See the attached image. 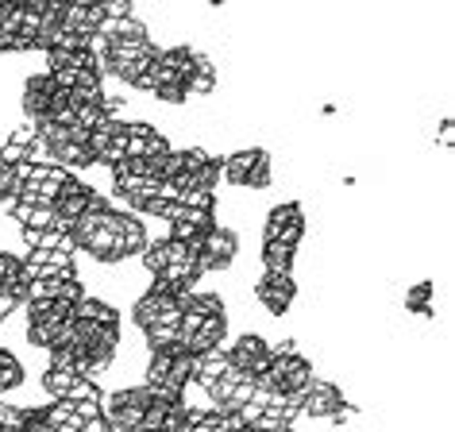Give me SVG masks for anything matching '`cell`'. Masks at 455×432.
<instances>
[{
  "mask_svg": "<svg viewBox=\"0 0 455 432\" xmlns=\"http://www.w3.org/2000/svg\"><path fill=\"white\" fill-rule=\"evenodd\" d=\"M220 174L232 189L267 193L275 186V158H270L267 147H240V151L220 158Z\"/></svg>",
  "mask_w": 455,
  "mask_h": 432,
  "instance_id": "1",
  "label": "cell"
},
{
  "mask_svg": "<svg viewBox=\"0 0 455 432\" xmlns=\"http://www.w3.org/2000/svg\"><path fill=\"white\" fill-rule=\"evenodd\" d=\"M313 379H316V371L301 351H290V356L270 351V367L263 379H259V386H270V390H278V394H301Z\"/></svg>",
  "mask_w": 455,
  "mask_h": 432,
  "instance_id": "6",
  "label": "cell"
},
{
  "mask_svg": "<svg viewBox=\"0 0 455 432\" xmlns=\"http://www.w3.org/2000/svg\"><path fill=\"white\" fill-rule=\"evenodd\" d=\"M216 85H220V70H216V62L209 59L204 51H197V59H193V74L186 77V97L189 100H204L216 93Z\"/></svg>",
  "mask_w": 455,
  "mask_h": 432,
  "instance_id": "14",
  "label": "cell"
},
{
  "mask_svg": "<svg viewBox=\"0 0 455 432\" xmlns=\"http://www.w3.org/2000/svg\"><path fill=\"white\" fill-rule=\"evenodd\" d=\"M8 220H16L20 228H54V209L20 197L12 209H8Z\"/></svg>",
  "mask_w": 455,
  "mask_h": 432,
  "instance_id": "17",
  "label": "cell"
},
{
  "mask_svg": "<svg viewBox=\"0 0 455 432\" xmlns=\"http://www.w3.org/2000/svg\"><path fill=\"white\" fill-rule=\"evenodd\" d=\"M216 212H201V209H186L178 216L174 224H170V240H181V244H201V236L216 228Z\"/></svg>",
  "mask_w": 455,
  "mask_h": 432,
  "instance_id": "15",
  "label": "cell"
},
{
  "mask_svg": "<svg viewBox=\"0 0 455 432\" xmlns=\"http://www.w3.org/2000/svg\"><path fill=\"white\" fill-rule=\"evenodd\" d=\"M455 124H451V116H443L440 120V147H443V151H451V140H455Z\"/></svg>",
  "mask_w": 455,
  "mask_h": 432,
  "instance_id": "22",
  "label": "cell"
},
{
  "mask_svg": "<svg viewBox=\"0 0 455 432\" xmlns=\"http://www.w3.org/2000/svg\"><path fill=\"white\" fill-rule=\"evenodd\" d=\"M74 321H85V324H124V316H120V309L112 301L85 293V298L74 305Z\"/></svg>",
  "mask_w": 455,
  "mask_h": 432,
  "instance_id": "16",
  "label": "cell"
},
{
  "mask_svg": "<svg viewBox=\"0 0 455 432\" xmlns=\"http://www.w3.org/2000/svg\"><path fill=\"white\" fill-rule=\"evenodd\" d=\"M204 4H209V8H224L228 0H204Z\"/></svg>",
  "mask_w": 455,
  "mask_h": 432,
  "instance_id": "23",
  "label": "cell"
},
{
  "mask_svg": "<svg viewBox=\"0 0 455 432\" xmlns=\"http://www.w3.org/2000/svg\"><path fill=\"white\" fill-rule=\"evenodd\" d=\"M251 293L270 316H286L298 301V278H293V270H263L255 278Z\"/></svg>",
  "mask_w": 455,
  "mask_h": 432,
  "instance_id": "7",
  "label": "cell"
},
{
  "mask_svg": "<svg viewBox=\"0 0 455 432\" xmlns=\"http://www.w3.org/2000/svg\"><path fill=\"white\" fill-rule=\"evenodd\" d=\"M224 340H228V313H212V316H204V321L193 328V336L186 340V351L189 356H201V351L220 348Z\"/></svg>",
  "mask_w": 455,
  "mask_h": 432,
  "instance_id": "13",
  "label": "cell"
},
{
  "mask_svg": "<svg viewBox=\"0 0 455 432\" xmlns=\"http://www.w3.org/2000/svg\"><path fill=\"white\" fill-rule=\"evenodd\" d=\"M97 201H105V193H97L93 186H85L82 178H77V186L70 189V193H62L59 197V204H54V228L59 232H70L74 236V228H77V220L93 209Z\"/></svg>",
  "mask_w": 455,
  "mask_h": 432,
  "instance_id": "11",
  "label": "cell"
},
{
  "mask_svg": "<svg viewBox=\"0 0 455 432\" xmlns=\"http://www.w3.org/2000/svg\"><path fill=\"white\" fill-rule=\"evenodd\" d=\"M235 255H240V232L228 228V224H216L201 236L197 244V263L201 275H228L235 267Z\"/></svg>",
  "mask_w": 455,
  "mask_h": 432,
  "instance_id": "5",
  "label": "cell"
},
{
  "mask_svg": "<svg viewBox=\"0 0 455 432\" xmlns=\"http://www.w3.org/2000/svg\"><path fill=\"white\" fill-rule=\"evenodd\" d=\"M224 351H228V359H232V367L251 374L255 382L263 379L267 367H270V344H267V336H259V332H240L235 344L224 348Z\"/></svg>",
  "mask_w": 455,
  "mask_h": 432,
  "instance_id": "9",
  "label": "cell"
},
{
  "mask_svg": "<svg viewBox=\"0 0 455 432\" xmlns=\"http://www.w3.org/2000/svg\"><path fill=\"white\" fill-rule=\"evenodd\" d=\"M432 298H436V282L432 278H420L413 282V286L405 290V309L409 313H417V316H436V305H432Z\"/></svg>",
  "mask_w": 455,
  "mask_h": 432,
  "instance_id": "18",
  "label": "cell"
},
{
  "mask_svg": "<svg viewBox=\"0 0 455 432\" xmlns=\"http://www.w3.org/2000/svg\"><path fill=\"white\" fill-rule=\"evenodd\" d=\"M305 232H309V220H305V209L301 201H282L267 212L263 220V240H275V244H290V247H301Z\"/></svg>",
  "mask_w": 455,
  "mask_h": 432,
  "instance_id": "8",
  "label": "cell"
},
{
  "mask_svg": "<svg viewBox=\"0 0 455 432\" xmlns=\"http://www.w3.org/2000/svg\"><path fill=\"white\" fill-rule=\"evenodd\" d=\"M8 432H24V428H8Z\"/></svg>",
  "mask_w": 455,
  "mask_h": 432,
  "instance_id": "24",
  "label": "cell"
},
{
  "mask_svg": "<svg viewBox=\"0 0 455 432\" xmlns=\"http://www.w3.org/2000/svg\"><path fill=\"white\" fill-rule=\"evenodd\" d=\"M147 409H151V394H147L143 386H116V390H108L100 397V413H105V420L116 432L140 428Z\"/></svg>",
  "mask_w": 455,
  "mask_h": 432,
  "instance_id": "2",
  "label": "cell"
},
{
  "mask_svg": "<svg viewBox=\"0 0 455 432\" xmlns=\"http://www.w3.org/2000/svg\"><path fill=\"white\" fill-rule=\"evenodd\" d=\"M128 316L140 332L143 328H158V324H178L181 321V293H170L158 286V282H151V290L132 301Z\"/></svg>",
  "mask_w": 455,
  "mask_h": 432,
  "instance_id": "4",
  "label": "cell"
},
{
  "mask_svg": "<svg viewBox=\"0 0 455 432\" xmlns=\"http://www.w3.org/2000/svg\"><path fill=\"white\" fill-rule=\"evenodd\" d=\"M140 263H143V270L147 275H158L166 263H170V236H163V240H147V247L140 252Z\"/></svg>",
  "mask_w": 455,
  "mask_h": 432,
  "instance_id": "20",
  "label": "cell"
},
{
  "mask_svg": "<svg viewBox=\"0 0 455 432\" xmlns=\"http://www.w3.org/2000/svg\"><path fill=\"white\" fill-rule=\"evenodd\" d=\"M298 397H301V417H309V420H332L347 405L344 390L328 379H313Z\"/></svg>",
  "mask_w": 455,
  "mask_h": 432,
  "instance_id": "10",
  "label": "cell"
},
{
  "mask_svg": "<svg viewBox=\"0 0 455 432\" xmlns=\"http://www.w3.org/2000/svg\"><path fill=\"white\" fill-rule=\"evenodd\" d=\"M293 263H298V247L263 240V252H259V267L263 270H293Z\"/></svg>",
  "mask_w": 455,
  "mask_h": 432,
  "instance_id": "19",
  "label": "cell"
},
{
  "mask_svg": "<svg viewBox=\"0 0 455 432\" xmlns=\"http://www.w3.org/2000/svg\"><path fill=\"white\" fill-rule=\"evenodd\" d=\"M20 275H24V259L0 247V293H4V290H12V282H16Z\"/></svg>",
  "mask_w": 455,
  "mask_h": 432,
  "instance_id": "21",
  "label": "cell"
},
{
  "mask_svg": "<svg viewBox=\"0 0 455 432\" xmlns=\"http://www.w3.org/2000/svg\"><path fill=\"white\" fill-rule=\"evenodd\" d=\"M54 97H59V85H54L51 74H31L24 82V93H20V108L31 124H43L54 108Z\"/></svg>",
  "mask_w": 455,
  "mask_h": 432,
  "instance_id": "12",
  "label": "cell"
},
{
  "mask_svg": "<svg viewBox=\"0 0 455 432\" xmlns=\"http://www.w3.org/2000/svg\"><path fill=\"white\" fill-rule=\"evenodd\" d=\"M39 386L51 402H100V397H105L100 382L77 374L74 367H43Z\"/></svg>",
  "mask_w": 455,
  "mask_h": 432,
  "instance_id": "3",
  "label": "cell"
}]
</instances>
